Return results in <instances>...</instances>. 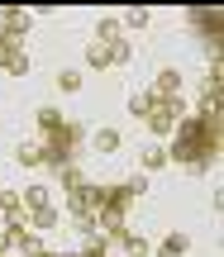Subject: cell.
I'll return each mask as SVG.
<instances>
[{
    "label": "cell",
    "instance_id": "6da1fadb",
    "mask_svg": "<svg viewBox=\"0 0 224 257\" xmlns=\"http://www.w3.org/2000/svg\"><path fill=\"white\" fill-rule=\"evenodd\" d=\"M215 114H205V119H181L177 128V148H172V157H177L181 167H191V172H200V167L210 162V153H215Z\"/></svg>",
    "mask_w": 224,
    "mask_h": 257
},
{
    "label": "cell",
    "instance_id": "7a4b0ae2",
    "mask_svg": "<svg viewBox=\"0 0 224 257\" xmlns=\"http://www.w3.org/2000/svg\"><path fill=\"white\" fill-rule=\"evenodd\" d=\"M115 29H120V24H110V19L100 24V38L91 43V62L95 67H124V62H129V48L115 38Z\"/></svg>",
    "mask_w": 224,
    "mask_h": 257
},
{
    "label": "cell",
    "instance_id": "3957f363",
    "mask_svg": "<svg viewBox=\"0 0 224 257\" xmlns=\"http://www.w3.org/2000/svg\"><path fill=\"white\" fill-rule=\"evenodd\" d=\"M143 119H148L153 134H167V128H177V119H181V105H177V100H153V95H148Z\"/></svg>",
    "mask_w": 224,
    "mask_h": 257
},
{
    "label": "cell",
    "instance_id": "277c9868",
    "mask_svg": "<svg viewBox=\"0 0 224 257\" xmlns=\"http://www.w3.org/2000/svg\"><path fill=\"white\" fill-rule=\"evenodd\" d=\"M24 29H29V15H24V10H5V15H0V38H5V43H10V38H19Z\"/></svg>",
    "mask_w": 224,
    "mask_h": 257
},
{
    "label": "cell",
    "instance_id": "5b68a950",
    "mask_svg": "<svg viewBox=\"0 0 224 257\" xmlns=\"http://www.w3.org/2000/svg\"><path fill=\"white\" fill-rule=\"evenodd\" d=\"M19 162H24V167L48 162V143H24V148H19Z\"/></svg>",
    "mask_w": 224,
    "mask_h": 257
},
{
    "label": "cell",
    "instance_id": "8992f818",
    "mask_svg": "<svg viewBox=\"0 0 224 257\" xmlns=\"http://www.w3.org/2000/svg\"><path fill=\"white\" fill-rule=\"evenodd\" d=\"M38 128H43V134L53 138L57 128H62V114H57V110H38Z\"/></svg>",
    "mask_w": 224,
    "mask_h": 257
},
{
    "label": "cell",
    "instance_id": "52a82bcc",
    "mask_svg": "<svg viewBox=\"0 0 224 257\" xmlns=\"http://www.w3.org/2000/svg\"><path fill=\"white\" fill-rule=\"evenodd\" d=\"M181 252H186V238H181V233H172V238L158 248V257H181Z\"/></svg>",
    "mask_w": 224,
    "mask_h": 257
},
{
    "label": "cell",
    "instance_id": "ba28073f",
    "mask_svg": "<svg viewBox=\"0 0 224 257\" xmlns=\"http://www.w3.org/2000/svg\"><path fill=\"white\" fill-rule=\"evenodd\" d=\"M95 148H100V153H115V148H120V134H115V128H100V134H95Z\"/></svg>",
    "mask_w": 224,
    "mask_h": 257
},
{
    "label": "cell",
    "instance_id": "9c48e42d",
    "mask_svg": "<svg viewBox=\"0 0 224 257\" xmlns=\"http://www.w3.org/2000/svg\"><path fill=\"white\" fill-rule=\"evenodd\" d=\"M177 86H181L177 72H162V76H158V91H162V95H177Z\"/></svg>",
    "mask_w": 224,
    "mask_h": 257
},
{
    "label": "cell",
    "instance_id": "30bf717a",
    "mask_svg": "<svg viewBox=\"0 0 224 257\" xmlns=\"http://www.w3.org/2000/svg\"><path fill=\"white\" fill-rule=\"evenodd\" d=\"M124 252H129V257H143V252H148V243H143V238H134V233H124Z\"/></svg>",
    "mask_w": 224,
    "mask_h": 257
},
{
    "label": "cell",
    "instance_id": "8fae6325",
    "mask_svg": "<svg viewBox=\"0 0 224 257\" xmlns=\"http://www.w3.org/2000/svg\"><path fill=\"white\" fill-rule=\"evenodd\" d=\"M162 162H167L162 148H143V167H162Z\"/></svg>",
    "mask_w": 224,
    "mask_h": 257
},
{
    "label": "cell",
    "instance_id": "7c38bea8",
    "mask_svg": "<svg viewBox=\"0 0 224 257\" xmlns=\"http://www.w3.org/2000/svg\"><path fill=\"white\" fill-rule=\"evenodd\" d=\"M5 72H15V76H24V72H29V57H24V53H15V57H10V67H5Z\"/></svg>",
    "mask_w": 224,
    "mask_h": 257
},
{
    "label": "cell",
    "instance_id": "4fadbf2b",
    "mask_svg": "<svg viewBox=\"0 0 224 257\" xmlns=\"http://www.w3.org/2000/svg\"><path fill=\"white\" fill-rule=\"evenodd\" d=\"M57 86H62V91H76V86H81V76H76V72H62V76H57Z\"/></svg>",
    "mask_w": 224,
    "mask_h": 257
},
{
    "label": "cell",
    "instance_id": "5bb4252c",
    "mask_svg": "<svg viewBox=\"0 0 224 257\" xmlns=\"http://www.w3.org/2000/svg\"><path fill=\"white\" fill-rule=\"evenodd\" d=\"M24 205H29V210H38V205H48V200H43V191H38V186H34V191L24 195Z\"/></svg>",
    "mask_w": 224,
    "mask_h": 257
},
{
    "label": "cell",
    "instance_id": "9a60e30c",
    "mask_svg": "<svg viewBox=\"0 0 224 257\" xmlns=\"http://www.w3.org/2000/svg\"><path fill=\"white\" fill-rule=\"evenodd\" d=\"M15 53H19V48H10L5 38H0V67H10V57H15Z\"/></svg>",
    "mask_w": 224,
    "mask_h": 257
},
{
    "label": "cell",
    "instance_id": "2e32d148",
    "mask_svg": "<svg viewBox=\"0 0 224 257\" xmlns=\"http://www.w3.org/2000/svg\"><path fill=\"white\" fill-rule=\"evenodd\" d=\"M34 257H62V252H43V248H38V252H34Z\"/></svg>",
    "mask_w": 224,
    "mask_h": 257
}]
</instances>
